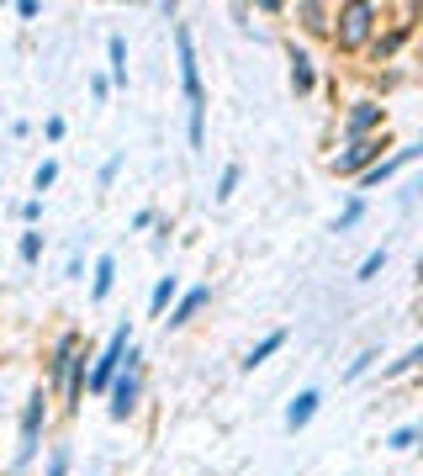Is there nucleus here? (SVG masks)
I'll return each instance as SVG.
<instances>
[{
  "label": "nucleus",
  "mask_w": 423,
  "mask_h": 476,
  "mask_svg": "<svg viewBox=\"0 0 423 476\" xmlns=\"http://www.w3.org/2000/svg\"><path fill=\"white\" fill-rule=\"evenodd\" d=\"M175 54H181V90H185V143L190 154L207 149V90H201V64H196V38L175 21Z\"/></svg>",
  "instance_id": "f257e3e1"
},
{
  "label": "nucleus",
  "mask_w": 423,
  "mask_h": 476,
  "mask_svg": "<svg viewBox=\"0 0 423 476\" xmlns=\"http://www.w3.org/2000/svg\"><path fill=\"white\" fill-rule=\"evenodd\" d=\"M376 16H381V11H376L370 0H350V5H339V11H334V27H328V32H334V48L360 54L365 43H370V32H376Z\"/></svg>",
  "instance_id": "f03ea898"
},
{
  "label": "nucleus",
  "mask_w": 423,
  "mask_h": 476,
  "mask_svg": "<svg viewBox=\"0 0 423 476\" xmlns=\"http://www.w3.org/2000/svg\"><path fill=\"white\" fill-rule=\"evenodd\" d=\"M127 350H132V323H117L112 339L101 344V355H90V381H85V392L106 397L112 381H117V370H122V360H127Z\"/></svg>",
  "instance_id": "7ed1b4c3"
},
{
  "label": "nucleus",
  "mask_w": 423,
  "mask_h": 476,
  "mask_svg": "<svg viewBox=\"0 0 423 476\" xmlns=\"http://www.w3.org/2000/svg\"><path fill=\"white\" fill-rule=\"evenodd\" d=\"M43 429H48V392L38 387V392L27 397V408H21V434H16V455H11V466H16V472L38 461V445H43Z\"/></svg>",
  "instance_id": "20e7f679"
},
{
  "label": "nucleus",
  "mask_w": 423,
  "mask_h": 476,
  "mask_svg": "<svg viewBox=\"0 0 423 476\" xmlns=\"http://www.w3.org/2000/svg\"><path fill=\"white\" fill-rule=\"evenodd\" d=\"M106 397H112V408H106V413L117 418V423L138 408V397H143V350H138V344L127 350V360H122V370H117V381H112V392H106Z\"/></svg>",
  "instance_id": "39448f33"
},
{
  "label": "nucleus",
  "mask_w": 423,
  "mask_h": 476,
  "mask_svg": "<svg viewBox=\"0 0 423 476\" xmlns=\"http://www.w3.org/2000/svg\"><path fill=\"white\" fill-rule=\"evenodd\" d=\"M381 159H386V143H381V132H376V138H360V143H344V154L334 159V175L360 180L365 170H376Z\"/></svg>",
  "instance_id": "423d86ee"
},
{
  "label": "nucleus",
  "mask_w": 423,
  "mask_h": 476,
  "mask_svg": "<svg viewBox=\"0 0 423 476\" xmlns=\"http://www.w3.org/2000/svg\"><path fill=\"white\" fill-rule=\"evenodd\" d=\"M419 159H423V138H413V143H402V149H392V154H386V159H381L376 170H365V175H360V185H365V191H376V185H386V180H397V175H402V170H408V165H419Z\"/></svg>",
  "instance_id": "0eeeda50"
},
{
  "label": "nucleus",
  "mask_w": 423,
  "mask_h": 476,
  "mask_svg": "<svg viewBox=\"0 0 423 476\" xmlns=\"http://www.w3.org/2000/svg\"><path fill=\"white\" fill-rule=\"evenodd\" d=\"M381 122H386V112H381V101H355L350 112H344V143H360V138H376L381 132Z\"/></svg>",
  "instance_id": "6e6552de"
},
{
  "label": "nucleus",
  "mask_w": 423,
  "mask_h": 476,
  "mask_svg": "<svg viewBox=\"0 0 423 476\" xmlns=\"http://www.w3.org/2000/svg\"><path fill=\"white\" fill-rule=\"evenodd\" d=\"M207 302H212V286H185L181 297H175V307H170V318H165V323H170V328H185V323H190Z\"/></svg>",
  "instance_id": "1a4fd4ad"
},
{
  "label": "nucleus",
  "mask_w": 423,
  "mask_h": 476,
  "mask_svg": "<svg viewBox=\"0 0 423 476\" xmlns=\"http://www.w3.org/2000/svg\"><path fill=\"white\" fill-rule=\"evenodd\" d=\"M317 408H323V392H317V387H302V392L286 403V429H292V434H297V429H307V423L317 418Z\"/></svg>",
  "instance_id": "9d476101"
},
{
  "label": "nucleus",
  "mask_w": 423,
  "mask_h": 476,
  "mask_svg": "<svg viewBox=\"0 0 423 476\" xmlns=\"http://www.w3.org/2000/svg\"><path fill=\"white\" fill-rule=\"evenodd\" d=\"M85 381H90V350H80V355L69 360V370H63V408H80Z\"/></svg>",
  "instance_id": "9b49d317"
},
{
  "label": "nucleus",
  "mask_w": 423,
  "mask_h": 476,
  "mask_svg": "<svg viewBox=\"0 0 423 476\" xmlns=\"http://www.w3.org/2000/svg\"><path fill=\"white\" fill-rule=\"evenodd\" d=\"M286 339H292L286 328H270V334H265V339H259V344H254V350L239 360V365H243V370H259V365H265L270 355H281V350H286Z\"/></svg>",
  "instance_id": "f8f14e48"
},
{
  "label": "nucleus",
  "mask_w": 423,
  "mask_h": 476,
  "mask_svg": "<svg viewBox=\"0 0 423 476\" xmlns=\"http://www.w3.org/2000/svg\"><path fill=\"white\" fill-rule=\"evenodd\" d=\"M117 286V254H101L96 270H90V302H106Z\"/></svg>",
  "instance_id": "ddd939ff"
},
{
  "label": "nucleus",
  "mask_w": 423,
  "mask_h": 476,
  "mask_svg": "<svg viewBox=\"0 0 423 476\" xmlns=\"http://www.w3.org/2000/svg\"><path fill=\"white\" fill-rule=\"evenodd\" d=\"M80 355V334H59V344H54V360H48V381L63 387V370H69V360Z\"/></svg>",
  "instance_id": "4468645a"
},
{
  "label": "nucleus",
  "mask_w": 423,
  "mask_h": 476,
  "mask_svg": "<svg viewBox=\"0 0 423 476\" xmlns=\"http://www.w3.org/2000/svg\"><path fill=\"white\" fill-rule=\"evenodd\" d=\"M175 297H181V276H159V281H154V297H148V312L165 318V312L175 307Z\"/></svg>",
  "instance_id": "2eb2a0df"
},
{
  "label": "nucleus",
  "mask_w": 423,
  "mask_h": 476,
  "mask_svg": "<svg viewBox=\"0 0 423 476\" xmlns=\"http://www.w3.org/2000/svg\"><path fill=\"white\" fill-rule=\"evenodd\" d=\"M312 85H317V69H312V54H302V48H292V90H297V96H312Z\"/></svg>",
  "instance_id": "dca6fc26"
},
{
  "label": "nucleus",
  "mask_w": 423,
  "mask_h": 476,
  "mask_svg": "<svg viewBox=\"0 0 423 476\" xmlns=\"http://www.w3.org/2000/svg\"><path fill=\"white\" fill-rule=\"evenodd\" d=\"M106 64H112V85L127 90V38H122V32L106 38Z\"/></svg>",
  "instance_id": "f3484780"
},
{
  "label": "nucleus",
  "mask_w": 423,
  "mask_h": 476,
  "mask_svg": "<svg viewBox=\"0 0 423 476\" xmlns=\"http://www.w3.org/2000/svg\"><path fill=\"white\" fill-rule=\"evenodd\" d=\"M297 21H302L307 32H328V27H334V11L317 5V0H302V5H297Z\"/></svg>",
  "instance_id": "a211bd4d"
},
{
  "label": "nucleus",
  "mask_w": 423,
  "mask_h": 476,
  "mask_svg": "<svg viewBox=\"0 0 423 476\" xmlns=\"http://www.w3.org/2000/svg\"><path fill=\"white\" fill-rule=\"evenodd\" d=\"M239 180H243V165H239V159H233V165H223V175H217V191H212V201H233Z\"/></svg>",
  "instance_id": "6ab92c4d"
},
{
  "label": "nucleus",
  "mask_w": 423,
  "mask_h": 476,
  "mask_svg": "<svg viewBox=\"0 0 423 476\" xmlns=\"http://www.w3.org/2000/svg\"><path fill=\"white\" fill-rule=\"evenodd\" d=\"M419 365H423V344H413L402 360H392V365L381 370V381H402V376H408V370H419Z\"/></svg>",
  "instance_id": "aec40b11"
},
{
  "label": "nucleus",
  "mask_w": 423,
  "mask_h": 476,
  "mask_svg": "<svg viewBox=\"0 0 423 476\" xmlns=\"http://www.w3.org/2000/svg\"><path fill=\"white\" fill-rule=\"evenodd\" d=\"M360 217H365V201H360V196H350V201H344V212L334 217V234H350Z\"/></svg>",
  "instance_id": "412c9836"
},
{
  "label": "nucleus",
  "mask_w": 423,
  "mask_h": 476,
  "mask_svg": "<svg viewBox=\"0 0 423 476\" xmlns=\"http://www.w3.org/2000/svg\"><path fill=\"white\" fill-rule=\"evenodd\" d=\"M381 270H386V243H381V249H370V254H365V259H360V270H355V281H376V276H381Z\"/></svg>",
  "instance_id": "4be33fe9"
},
{
  "label": "nucleus",
  "mask_w": 423,
  "mask_h": 476,
  "mask_svg": "<svg viewBox=\"0 0 423 476\" xmlns=\"http://www.w3.org/2000/svg\"><path fill=\"white\" fill-rule=\"evenodd\" d=\"M16 254H21L27 265H38V259H43V234H38V228H27V234H21V243H16Z\"/></svg>",
  "instance_id": "5701e85b"
},
{
  "label": "nucleus",
  "mask_w": 423,
  "mask_h": 476,
  "mask_svg": "<svg viewBox=\"0 0 423 476\" xmlns=\"http://www.w3.org/2000/svg\"><path fill=\"white\" fill-rule=\"evenodd\" d=\"M413 445H419V423H402L386 434V450H413Z\"/></svg>",
  "instance_id": "b1692460"
},
{
  "label": "nucleus",
  "mask_w": 423,
  "mask_h": 476,
  "mask_svg": "<svg viewBox=\"0 0 423 476\" xmlns=\"http://www.w3.org/2000/svg\"><path fill=\"white\" fill-rule=\"evenodd\" d=\"M376 360H381L376 350H360V355H355L350 365H344V381H360L365 370H376Z\"/></svg>",
  "instance_id": "393cba45"
},
{
  "label": "nucleus",
  "mask_w": 423,
  "mask_h": 476,
  "mask_svg": "<svg viewBox=\"0 0 423 476\" xmlns=\"http://www.w3.org/2000/svg\"><path fill=\"white\" fill-rule=\"evenodd\" d=\"M54 180H59V165H54V159H43V165H38V175H32V191H38V201H43V191H48Z\"/></svg>",
  "instance_id": "a878e982"
},
{
  "label": "nucleus",
  "mask_w": 423,
  "mask_h": 476,
  "mask_svg": "<svg viewBox=\"0 0 423 476\" xmlns=\"http://www.w3.org/2000/svg\"><path fill=\"white\" fill-rule=\"evenodd\" d=\"M117 170H122V154H112V159H106V165H101V175H96V185H101V191H106V185H112V180H117Z\"/></svg>",
  "instance_id": "bb28decb"
},
{
  "label": "nucleus",
  "mask_w": 423,
  "mask_h": 476,
  "mask_svg": "<svg viewBox=\"0 0 423 476\" xmlns=\"http://www.w3.org/2000/svg\"><path fill=\"white\" fill-rule=\"evenodd\" d=\"M90 96L106 101V96H112V74H90Z\"/></svg>",
  "instance_id": "cd10ccee"
},
{
  "label": "nucleus",
  "mask_w": 423,
  "mask_h": 476,
  "mask_svg": "<svg viewBox=\"0 0 423 476\" xmlns=\"http://www.w3.org/2000/svg\"><path fill=\"white\" fill-rule=\"evenodd\" d=\"M38 217H43V201H38V196H27V201H21V223H27V228H32V223H38Z\"/></svg>",
  "instance_id": "c85d7f7f"
},
{
  "label": "nucleus",
  "mask_w": 423,
  "mask_h": 476,
  "mask_svg": "<svg viewBox=\"0 0 423 476\" xmlns=\"http://www.w3.org/2000/svg\"><path fill=\"white\" fill-rule=\"evenodd\" d=\"M48 476H69V450H54L48 455Z\"/></svg>",
  "instance_id": "c756f323"
},
{
  "label": "nucleus",
  "mask_w": 423,
  "mask_h": 476,
  "mask_svg": "<svg viewBox=\"0 0 423 476\" xmlns=\"http://www.w3.org/2000/svg\"><path fill=\"white\" fill-rule=\"evenodd\" d=\"M16 16L32 21V16H43V5H38V0H16Z\"/></svg>",
  "instance_id": "7c9ffc66"
},
{
  "label": "nucleus",
  "mask_w": 423,
  "mask_h": 476,
  "mask_svg": "<svg viewBox=\"0 0 423 476\" xmlns=\"http://www.w3.org/2000/svg\"><path fill=\"white\" fill-rule=\"evenodd\" d=\"M43 132H48V138L59 143V138H63V117H48V122H43Z\"/></svg>",
  "instance_id": "2f4dec72"
},
{
  "label": "nucleus",
  "mask_w": 423,
  "mask_h": 476,
  "mask_svg": "<svg viewBox=\"0 0 423 476\" xmlns=\"http://www.w3.org/2000/svg\"><path fill=\"white\" fill-rule=\"evenodd\" d=\"M419 286H423V254H419Z\"/></svg>",
  "instance_id": "473e14b6"
}]
</instances>
